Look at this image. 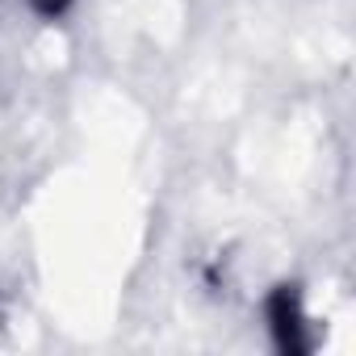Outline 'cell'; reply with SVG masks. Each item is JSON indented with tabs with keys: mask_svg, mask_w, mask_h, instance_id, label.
I'll return each mask as SVG.
<instances>
[{
	"mask_svg": "<svg viewBox=\"0 0 356 356\" xmlns=\"http://www.w3.org/2000/svg\"><path fill=\"white\" fill-rule=\"evenodd\" d=\"M30 5H34V9H38L42 17H59V13H63V9L72 5V0H30Z\"/></svg>",
	"mask_w": 356,
	"mask_h": 356,
	"instance_id": "1",
	"label": "cell"
}]
</instances>
